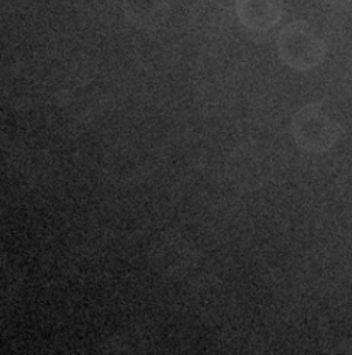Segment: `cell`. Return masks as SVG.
Returning a JSON list of instances; mask_svg holds the SVG:
<instances>
[{"instance_id": "1", "label": "cell", "mask_w": 352, "mask_h": 355, "mask_svg": "<svg viewBox=\"0 0 352 355\" xmlns=\"http://www.w3.org/2000/svg\"><path fill=\"white\" fill-rule=\"evenodd\" d=\"M276 50L282 64L296 72L315 69L328 55L326 42L304 19L289 22L279 31Z\"/></svg>"}, {"instance_id": "2", "label": "cell", "mask_w": 352, "mask_h": 355, "mask_svg": "<svg viewBox=\"0 0 352 355\" xmlns=\"http://www.w3.org/2000/svg\"><path fill=\"white\" fill-rule=\"evenodd\" d=\"M290 132L301 152L324 155L340 141L344 131L322 102H311L293 114Z\"/></svg>"}, {"instance_id": "3", "label": "cell", "mask_w": 352, "mask_h": 355, "mask_svg": "<svg viewBox=\"0 0 352 355\" xmlns=\"http://www.w3.org/2000/svg\"><path fill=\"white\" fill-rule=\"evenodd\" d=\"M238 22L254 32L272 29L283 15L281 0H236Z\"/></svg>"}, {"instance_id": "4", "label": "cell", "mask_w": 352, "mask_h": 355, "mask_svg": "<svg viewBox=\"0 0 352 355\" xmlns=\"http://www.w3.org/2000/svg\"><path fill=\"white\" fill-rule=\"evenodd\" d=\"M123 8L127 19L141 26H155L170 10L167 0H124Z\"/></svg>"}, {"instance_id": "5", "label": "cell", "mask_w": 352, "mask_h": 355, "mask_svg": "<svg viewBox=\"0 0 352 355\" xmlns=\"http://www.w3.org/2000/svg\"><path fill=\"white\" fill-rule=\"evenodd\" d=\"M350 1H352V0H324V3H328V4H332V6H346Z\"/></svg>"}]
</instances>
